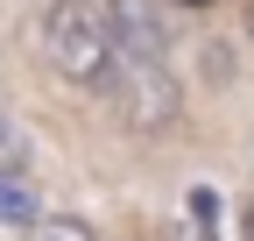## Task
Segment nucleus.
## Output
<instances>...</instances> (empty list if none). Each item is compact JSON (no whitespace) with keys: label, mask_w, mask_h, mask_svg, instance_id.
Wrapping results in <instances>:
<instances>
[{"label":"nucleus","mask_w":254,"mask_h":241,"mask_svg":"<svg viewBox=\"0 0 254 241\" xmlns=\"http://www.w3.org/2000/svg\"><path fill=\"white\" fill-rule=\"evenodd\" d=\"M247 36H254V7H247Z\"/></svg>","instance_id":"9d476101"},{"label":"nucleus","mask_w":254,"mask_h":241,"mask_svg":"<svg viewBox=\"0 0 254 241\" xmlns=\"http://www.w3.org/2000/svg\"><path fill=\"white\" fill-rule=\"evenodd\" d=\"M177 7H212V0H177Z\"/></svg>","instance_id":"1a4fd4ad"},{"label":"nucleus","mask_w":254,"mask_h":241,"mask_svg":"<svg viewBox=\"0 0 254 241\" xmlns=\"http://www.w3.org/2000/svg\"><path fill=\"white\" fill-rule=\"evenodd\" d=\"M21 163H28V149H21V128H14L7 114H0V170H21Z\"/></svg>","instance_id":"423d86ee"},{"label":"nucleus","mask_w":254,"mask_h":241,"mask_svg":"<svg viewBox=\"0 0 254 241\" xmlns=\"http://www.w3.org/2000/svg\"><path fill=\"white\" fill-rule=\"evenodd\" d=\"M106 28H113V50L170 57V21H163L155 0H106Z\"/></svg>","instance_id":"7ed1b4c3"},{"label":"nucleus","mask_w":254,"mask_h":241,"mask_svg":"<svg viewBox=\"0 0 254 241\" xmlns=\"http://www.w3.org/2000/svg\"><path fill=\"white\" fill-rule=\"evenodd\" d=\"M99 93H106V107L127 120V128H141V135L170 128L177 107H184L170 57H141V50H113V64H106V78H99Z\"/></svg>","instance_id":"f03ea898"},{"label":"nucleus","mask_w":254,"mask_h":241,"mask_svg":"<svg viewBox=\"0 0 254 241\" xmlns=\"http://www.w3.org/2000/svg\"><path fill=\"white\" fill-rule=\"evenodd\" d=\"M21 241H99V234H92V220H78V213H36L21 227Z\"/></svg>","instance_id":"20e7f679"},{"label":"nucleus","mask_w":254,"mask_h":241,"mask_svg":"<svg viewBox=\"0 0 254 241\" xmlns=\"http://www.w3.org/2000/svg\"><path fill=\"white\" fill-rule=\"evenodd\" d=\"M190 220H198V227H212V220H219V199H212L205 185H198V192H190Z\"/></svg>","instance_id":"0eeeda50"},{"label":"nucleus","mask_w":254,"mask_h":241,"mask_svg":"<svg viewBox=\"0 0 254 241\" xmlns=\"http://www.w3.org/2000/svg\"><path fill=\"white\" fill-rule=\"evenodd\" d=\"M240 241H254V206H247V213H240Z\"/></svg>","instance_id":"6e6552de"},{"label":"nucleus","mask_w":254,"mask_h":241,"mask_svg":"<svg viewBox=\"0 0 254 241\" xmlns=\"http://www.w3.org/2000/svg\"><path fill=\"white\" fill-rule=\"evenodd\" d=\"M28 50H36V64H43L50 78L99 93V78H106V64H113L106 7H99V0H50V7L28 21Z\"/></svg>","instance_id":"f257e3e1"},{"label":"nucleus","mask_w":254,"mask_h":241,"mask_svg":"<svg viewBox=\"0 0 254 241\" xmlns=\"http://www.w3.org/2000/svg\"><path fill=\"white\" fill-rule=\"evenodd\" d=\"M0 220H7V227H28V220H36V192H28L21 170H0Z\"/></svg>","instance_id":"39448f33"}]
</instances>
